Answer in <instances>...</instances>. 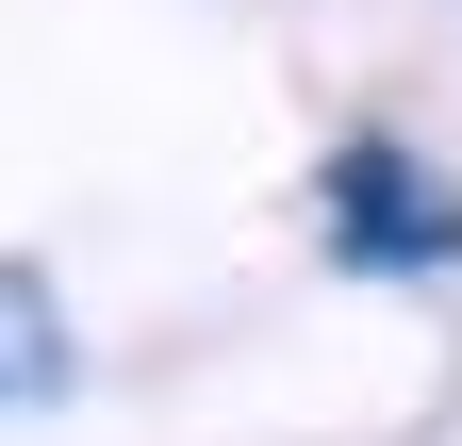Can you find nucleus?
<instances>
[{
	"label": "nucleus",
	"mask_w": 462,
	"mask_h": 446,
	"mask_svg": "<svg viewBox=\"0 0 462 446\" xmlns=\"http://www.w3.org/2000/svg\"><path fill=\"white\" fill-rule=\"evenodd\" d=\"M330 248L380 265V282H430V265H462V199H446L396 133H346V149H330Z\"/></svg>",
	"instance_id": "obj_1"
},
{
	"label": "nucleus",
	"mask_w": 462,
	"mask_h": 446,
	"mask_svg": "<svg viewBox=\"0 0 462 446\" xmlns=\"http://www.w3.org/2000/svg\"><path fill=\"white\" fill-rule=\"evenodd\" d=\"M50 380H67V314H50L33 265H0V413H33Z\"/></svg>",
	"instance_id": "obj_2"
}]
</instances>
